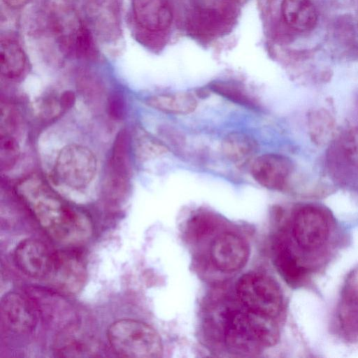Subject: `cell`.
Instances as JSON below:
<instances>
[{"label": "cell", "instance_id": "obj_11", "mask_svg": "<svg viewBox=\"0 0 358 358\" xmlns=\"http://www.w3.org/2000/svg\"><path fill=\"white\" fill-rule=\"evenodd\" d=\"M27 296L34 305L38 316L53 325H57L61 331L76 324L68 319H73L71 307L57 293L41 287H29Z\"/></svg>", "mask_w": 358, "mask_h": 358}, {"label": "cell", "instance_id": "obj_2", "mask_svg": "<svg viewBox=\"0 0 358 358\" xmlns=\"http://www.w3.org/2000/svg\"><path fill=\"white\" fill-rule=\"evenodd\" d=\"M224 319V342L234 352L255 354L278 341V330L272 317L246 309L230 310Z\"/></svg>", "mask_w": 358, "mask_h": 358}, {"label": "cell", "instance_id": "obj_12", "mask_svg": "<svg viewBox=\"0 0 358 358\" xmlns=\"http://www.w3.org/2000/svg\"><path fill=\"white\" fill-rule=\"evenodd\" d=\"M83 9L88 23L106 41L116 39L121 31L118 0H84Z\"/></svg>", "mask_w": 358, "mask_h": 358}, {"label": "cell", "instance_id": "obj_10", "mask_svg": "<svg viewBox=\"0 0 358 358\" xmlns=\"http://www.w3.org/2000/svg\"><path fill=\"white\" fill-rule=\"evenodd\" d=\"M293 171V164L287 157L274 153L257 157L250 167L251 175L257 183L274 190L285 189Z\"/></svg>", "mask_w": 358, "mask_h": 358}, {"label": "cell", "instance_id": "obj_22", "mask_svg": "<svg viewBox=\"0 0 358 358\" xmlns=\"http://www.w3.org/2000/svg\"><path fill=\"white\" fill-rule=\"evenodd\" d=\"M308 129L310 138L315 143L325 145L333 137L335 120L329 111L317 109L308 115Z\"/></svg>", "mask_w": 358, "mask_h": 358}, {"label": "cell", "instance_id": "obj_9", "mask_svg": "<svg viewBox=\"0 0 358 358\" xmlns=\"http://www.w3.org/2000/svg\"><path fill=\"white\" fill-rule=\"evenodd\" d=\"M13 259L16 266L26 275L47 279L52 264L53 252L42 241L28 238L17 245Z\"/></svg>", "mask_w": 358, "mask_h": 358}, {"label": "cell", "instance_id": "obj_5", "mask_svg": "<svg viewBox=\"0 0 358 358\" xmlns=\"http://www.w3.org/2000/svg\"><path fill=\"white\" fill-rule=\"evenodd\" d=\"M236 294L246 309L269 317H276L282 304L276 283L259 273H247L236 284Z\"/></svg>", "mask_w": 358, "mask_h": 358}, {"label": "cell", "instance_id": "obj_24", "mask_svg": "<svg viewBox=\"0 0 358 358\" xmlns=\"http://www.w3.org/2000/svg\"><path fill=\"white\" fill-rule=\"evenodd\" d=\"M20 153L19 144L9 134H1L0 166L2 171H8L17 162Z\"/></svg>", "mask_w": 358, "mask_h": 358}, {"label": "cell", "instance_id": "obj_26", "mask_svg": "<svg viewBox=\"0 0 358 358\" xmlns=\"http://www.w3.org/2000/svg\"><path fill=\"white\" fill-rule=\"evenodd\" d=\"M339 148L345 162L358 168V127L350 129L344 134Z\"/></svg>", "mask_w": 358, "mask_h": 358}, {"label": "cell", "instance_id": "obj_17", "mask_svg": "<svg viewBox=\"0 0 358 358\" xmlns=\"http://www.w3.org/2000/svg\"><path fill=\"white\" fill-rule=\"evenodd\" d=\"M339 318L345 331L358 333V268L348 276L342 292Z\"/></svg>", "mask_w": 358, "mask_h": 358}, {"label": "cell", "instance_id": "obj_7", "mask_svg": "<svg viewBox=\"0 0 358 358\" xmlns=\"http://www.w3.org/2000/svg\"><path fill=\"white\" fill-rule=\"evenodd\" d=\"M87 268L83 258L77 251L53 252L50 282L63 292L74 294L80 292L87 280Z\"/></svg>", "mask_w": 358, "mask_h": 358}, {"label": "cell", "instance_id": "obj_20", "mask_svg": "<svg viewBox=\"0 0 358 358\" xmlns=\"http://www.w3.org/2000/svg\"><path fill=\"white\" fill-rule=\"evenodd\" d=\"M76 325L60 331L55 345V352L59 357H90L96 352L92 343L86 337H81Z\"/></svg>", "mask_w": 358, "mask_h": 358}, {"label": "cell", "instance_id": "obj_28", "mask_svg": "<svg viewBox=\"0 0 358 358\" xmlns=\"http://www.w3.org/2000/svg\"><path fill=\"white\" fill-rule=\"evenodd\" d=\"M108 115L115 120L124 119L127 113V104L124 94L120 91L110 93L107 102Z\"/></svg>", "mask_w": 358, "mask_h": 358}, {"label": "cell", "instance_id": "obj_14", "mask_svg": "<svg viewBox=\"0 0 358 358\" xmlns=\"http://www.w3.org/2000/svg\"><path fill=\"white\" fill-rule=\"evenodd\" d=\"M246 243L238 236L224 233L219 236L210 248L211 260L219 270L234 272L242 268L248 258Z\"/></svg>", "mask_w": 358, "mask_h": 358}, {"label": "cell", "instance_id": "obj_31", "mask_svg": "<svg viewBox=\"0 0 358 358\" xmlns=\"http://www.w3.org/2000/svg\"><path fill=\"white\" fill-rule=\"evenodd\" d=\"M233 1H243L244 0H233Z\"/></svg>", "mask_w": 358, "mask_h": 358}, {"label": "cell", "instance_id": "obj_21", "mask_svg": "<svg viewBox=\"0 0 358 358\" xmlns=\"http://www.w3.org/2000/svg\"><path fill=\"white\" fill-rule=\"evenodd\" d=\"M1 73L9 79L19 78L26 68V56L21 46L13 39L1 40Z\"/></svg>", "mask_w": 358, "mask_h": 358}, {"label": "cell", "instance_id": "obj_23", "mask_svg": "<svg viewBox=\"0 0 358 358\" xmlns=\"http://www.w3.org/2000/svg\"><path fill=\"white\" fill-rule=\"evenodd\" d=\"M256 149V143L242 133H231L222 142V150L227 158L238 162L250 156Z\"/></svg>", "mask_w": 358, "mask_h": 358}, {"label": "cell", "instance_id": "obj_4", "mask_svg": "<svg viewBox=\"0 0 358 358\" xmlns=\"http://www.w3.org/2000/svg\"><path fill=\"white\" fill-rule=\"evenodd\" d=\"M96 168V159L88 148L69 144L59 151L53 176L59 183L78 191L89 186L94 178Z\"/></svg>", "mask_w": 358, "mask_h": 358}, {"label": "cell", "instance_id": "obj_6", "mask_svg": "<svg viewBox=\"0 0 358 358\" xmlns=\"http://www.w3.org/2000/svg\"><path fill=\"white\" fill-rule=\"evenodd\" d=\"M329 234V220L320 208L304 206L294 213L292 234L299 247L303 250H317L327 241Z\"/></svg>", "mask_w": 358, "mask_h": 358}, {"label": "cell", "instance_id": "obj_29", "mask_svg": "<svg viewBox=\"0 0 358 358\" xmlns=\"http://www.w3.org/2000/svg\"><path fill=\"white\" fill-rule=\"evenodd\" d=\"M76 100V96L72 90L64 91L59 98V103L61 110H68L71 108Z\"/></svg>", "mask_w": 358, "mask_h": 358}, {"label": "cell", "instance_id": "obj_25", "mask_svg": "<svg viewBox=\"0 0 358 358\" xmlns=\"http://www.w3.org/2000/svg\"><path fill=\"white\" fill-rule=\"evenodd\" d=\"M210 88L214 92L231 101L249 107L254 105L252 99L247 92L233 83L216 82L211 85Z\"/></svg>", "mask_w": 358, "mask_h": 358}, {"label": "cell", "instance_id": "obj_3", "mask_svg": "<svg viewBox=\"0 0 358 358\" xmlns=\"http://www.w3.org/2000/svg\"><path fill=\"white\" fill-rule=\"evenodd\" d=\"M107 338L119 356L131 358H155L162 355L163 347L157 332L138 320L122 319L108 328Z\"/></svg>", "mask_w": 358, "mask_h": 358}, {"label": "cell", "instance_id": "obj_8", "mask_svg": "<svg viewBox=\"0 0 358 358\" xmlns=\"http://www.w3.org/2000/svg\"><path fill=\"white\" fill-rule=\"evenodd\" d=\"M131 135L127 128L117 134L106 167V187L129 189L131 177Z\"/></svg>", "mask_w": 358, "mask_h": 358}, {"label": "cell", "instance_id": "obj_16", "mask_svg": "<svg viewBox=\"0 0 358 358\" xmlns=\"http://www.w3.org/2000/svg\"><path fill=\"white\" fill-rule=\"evenodd\" d=\"M280 8L285 23L296 31H309L317 24V10L310 0H282Z\"/></svg>", "mask_w": 358, "mask_h": 358}, {"label": "cell", "instance_id": "obj_30", "mask_svg": "<svg viewBox=\"0 0 358 358\" xmlns=\"http://www.w3.org/2000/svg\"><path fill=\"white\" fill-rule=\"evenodd\" d=\"M30 0H3L5 4L14 9H18L29 2Z\"/></svg>", "mask_w": 358, "mask_h": 358}, {"label": "cell", "instance_id": "obj_13", "mask_svg": "<svg viewBox=\"0 0 358 358\" xmlns=\"http://www.w3.org/2000/svg\"><path fill=\"white\" fill-rule=\"evenodd\" d=\"M1 316L8 329L20 334L31 332L38 318L37 312L28 296L16 292L7 293L1 298Z\"/></svg>", "mask_w": 358, "mask_h": 358}, {"label": "cell", "instance_id": "obj_27", "mask_svg": "<svg viewBox=\"0 0 358 358\" xmlns=\"http://www.w3.org/2000/svg\"><path fill=\"white\" fill-rule=\"evenodd\" d=\"M138 137L136 141L137 154L144 159L160 155L167 150L166 146L146 133Z\"/></svg>", "mask_w": 358, "mask_h": 358}, {"label": "cell", "instance_id": "obj_15", "mask_svg": "<svg viewBox=\"0 0 358 358\" xmlns=\"http://www.w3.org/2000/svg\"><path fill=\"white\" fill-rule=\"evenodd\" d=\"M132 8L136 23L150 32L164 31L171 24L172 11L166 0H133Z\"/></svg>", "mask_w": 358, "mask_h": 358}, {"label": "cell", "instance_id": "obj_18", "mask_svg": "<svg viewBox=\"0 0 358 358\" xmlns=\"http://www.w3.org/2000/svg\"><path fill=\"white\" fill-rule=\"evenodd\" d=\"M146 103L159 111L173 115H187L197 106L195 96L189 92L159 94L150 96Z\"/></svg>", "mask_w": 358, "mask_h": 358}, {"label": "cell", "instance_id": "obj_1", "mask_svg": "<svg viewBox=\"0 0 358 358\" xmlns=\"http://www.w3.org/2000/svg\"><path fill=\"white\" fill-rule=\"evenodd\" d=\"M16 192L41 227L58 243L76 245L91 236L90 218L65 203L38 177L22 180Z\"/></svg>", "mask_w": 358, "mask_h": 358}, {"label": "cell", "instance_id": "obj_19", "mask_svg": "<svg viewBox=\"0 0 358 358\" xmlns=\"http://www.w3.org/2000/svg\"><path fill=\"white\" fill-rule=\"evenodd\" d=\"M275 264L279 273L289 284H299L306 275V268L286 242H280L277 245Z\"/></svg>", "mask_w": 358, "mask_h": 358}]
</instances>
